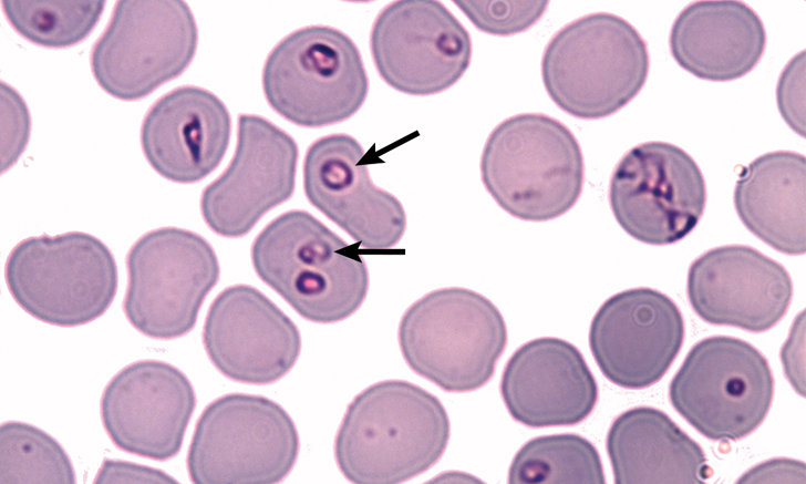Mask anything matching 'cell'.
Segmentation results:
<instances>
[{"label":"cell","instance_id":"obj_1","mask_svg":"<svg viewBox=\"0 0 806 484\" xmlns=\"http://www.w3.org/2000/svg\"><path fill=\"white\" fill-rule=\"evenodd\" d=\"M451 435L447 412L423 388L385 380L349 404L334 440L335 462L355 484L412 480L443 456Z\"/></svg>","mask_w":806,"mask_h":484},{"label":"cell","instance_id":"obj_2","mask_svg":"<svg viewBox=\"0 0 806 484\" xmlns=\"http://www.w3.org/2000/svg\"><path fill=\"white\" fill-rule=\"evenodd\" d=\"M251 261L258 277L312 322L347 319L368 294L365 262L304 210L271 220L254 240Z\"/></svg>","mask_w":806,"mask_h":484},{"label":"cell","instance_id":"obj_3","mask_svg":"<svg viewBox=\"0 0 806 484\" xmlns=\"http://www.w3.org/2000/svg\"><path fill=\"white\" fill-rule=\"evenodd\" d=\"M482 182L509 215L527 222L562 216L578 202L585 162L574 133L542 113L500 122L480 157Z\"/></svg>","mask_w":806,"mask_h":484},{"label":"cell","instance_id":"obj_4","mask_svg":"<svg viewBox=\"0 0 806 484\" xmlns=\"http://www.w3.org/2000/svg\"><path fill=\"white\" fill-rule=\"evenodd\" d=\"M650 69L648 44L626 19L595 12L561 28L541 59L547 94L567 114L581 120L608 117L644 86Z\"/></svg>","mask_w":806,"mask_h":484},{"label":"cell","instance_id":"obj_5","mask_svg":"<svg viewBox=\"0 0 806 484\" xmlns=\"http://www.w3.org/2000/svg\"><path fill=\"white\" fill-rule=\"evenodd\" d=\"M399 344L407 365L451 393H466L493 378L507 344V327L485 296L462 287L433 290L404 312Z\"/></svg>","mask_w":806,"mask_h":484},{"label":"cell","instance_id":"obj_6","mask_svg":"<svg viewBox=\"0 0 806 484\" xmlns=\"http://www.w3.org/2000/svg\"><path fill=\"white\" fill-rule=\"evenodd\" d=\"M4 279L13 300L28 315L71 328L106 312L116 296L118 272L102 240L70 231L21 240L7 258Z\"/></svg>","mask_w":806,"mask_h":484},{"label":"cell","instance_id":"obj_7","mask_svg":"<svg viewBox=\"0 0 806 484\" xmlns=\"http://www.w3.org/2000/svg\"><path fill=\"white\" fill-rule=\"evenodd\" d=\"M269 105L303 127L343 122L363 105L369 79L355 43L326 25L299 29L269 53L262 70Z\"/></svg>","mask_w":806,"mask_h":484},{"label":"cell","instance_id":"obj_8","mask_svg":"<svg viewBox=\"0 0 806 484\" xmlns=\"http://www.w3.org/2000/svg\"><path fill=\"white\" fill-rule=\"evenodd\" d=\"M291 416L275 401L246 393L225 394L202 412L187 453L196 484L285 480L299 454Z\"/></svg>","mask_w":806,"mask_h":484},{"label":"cell","instance_id":"obj_9","mask_svg":"<svg viewBox=\"0 0 806 484\" xmlns=\"http://www.w3.org/2000/svg\"><path fill=\"white\" fill-rule=\"evenodd\" d=\"M774 378L767 359L751 343L730 336L700 340L671 380L674 410L713 441H738L765 420Z\"/></svg>","mask_w":806,"mask_h":484},{"label":"cell","instance_id":"obj_10","mask_svg":"<svg viewBox=\"0 0 806 484\" xmlns=\"http://www.w3.org/2000/svg\"><path fill=\"white\" fill-rule=\"evenodd\" d=\"M126 268L125 317L138 332L158 340L180 338L194 329L220 274L210 244L178 227L140 237L127 253Z\"/></svg>","mask_w":806,"mask_h":484},{"label":"cell","instance_id":"obj_11","mask_svg":"<svg viewBox=\"0 0 806 484\" xmlns=\"http://www.w3.org/2000/svg\"><path fill=\"white\" fill-rule=\"evenodd\" d=\"M198 31L182 0H120L91 50L97 84L122 101L143 99L193 61Z\"/></svg>","mask_w":806,"mask_h":484},{"label":"cell","instance_id":"obj_12","mask_svg":"<svg viewBox=\"0 0 806 484\" xmlns=\"http://www.w3.org/2000/svg\"><path fill=\"white\" fill-rule=\"evenodd\" d=\"M609 204L617 223L636 240L671 245L688 236L703 216L705 179L681 147L645 142L618 162L609 183Z\"/></svg>","mask_w":806,"mask_h":484},{"label":"cell","instance_id":"obj_13","mask_svg":"<svg viewBox=\"0 0 806 484\" xmlns=\"http://www.w3.org/2000/svg\"><path fill=\"white\" fill-rule=\"evenodd\" d=\"M370 48L382 80L410 95L441 93L467 71L472 40L440 1L400 0L378 14Z\"/></svg>","mask_w":806,"mask_h":484},{"label":"cell","instance_id":"obj_14","mask_svg":"<svg viewBox=\"0 0 806 484\" xmlns=\"http://www.w3.org/2000/svg\"><path fill=\"white\" fill-rule=\"evenodd\" d=\"M298 146L266 119L238 116L237 146L225 172L205 187L200 212L217 235H247L260 218L294 192Z\"/></svg>","mask_w":806,"mask_h":484},{"label":"cell","instance_id":"obj_15","mask_svg":"<svg viewBox=\"0 0 806 484\" xmlns=\"http://www.w3.org/2000/svg\"><path fill=\"white\" fill-rule=\"evenodd\" d=\"M684 320L676 303L659 290L639 287L608 298L595 313L589 347L611 383L641 390L659 382L678 357Z\"/></svg>","mask_w":806,"mask_h":484},{"label":"cell","instance_id":"obj_16","mask_svg":"<svg viewBox=\"0 0 806 484\" xmlns=\"http://www.w3.org/2000/svg\"><path fill=\"white\" fill-rule=\"evenodd\" d=\"M195 406V390L185 373L148 359L124 367L111 379L100 411L117 449L162 462L179 453Z\"/></svg>","mask_w":806,"mask_h":484},{"label":"cell","instance_id":"obj_17","mask_svg":"<svg viewBox=\"0 0 806 484\" xmlns=\"http://www.w3.org/2000/svg\"><path fill=\"white\" fill-rule=\"evenodd\" d=\"M205 351L226 378L265 385L296 364L301 337L292 320L248 285L224 289L213 300L203 328Z\"/></svg>","mask_w":806,"mask_h":484},{"label":"cell","instance_id":"obj_18","mask_svg":"<svg viewBox=\"0 0 806 484\" xmlns=\"http://www.w3.org/2000/svg\"><path fill=\"white\" fill-rule=\"evenodd\" d=\"M686 294L705 322L761 333L786 315L793 281L786 268L746 245L710 249L690 265Z\"/></svg>","mask_w":806,"mask_h":484},{"label":"cell","instance_id":"obj_19","mask_svg":"<svg viewBox=\"0 0 806 484\" xmlns=\"http://www.w3.org/2000/svg\"><path fill=\"white\" fill-rule=\"evenodd\" d=\"M364 151L347 134L312 143L304 157L303 186L308 200L365 249H390L402 238L406 215L400 200L375 186Z\"/></svg>","mask_w":806,"mask_h":484},{"label":"cell","instance_id":"obj_20","mask_svg":"<svg viewBox=\"0 0 806 484\" xmlns=\"http://www.w3.org/2000/svg\"><path fill=\"white\" fill-rule=\"evenodd\" d=\"M499 391L509 415L531 428L585 421L599 398L597 381L572 343L542 337L521 344L505 364Z\"/></svg>","mask_w":806,"mask_h":484},{"label":"cell","instance_id":"obj_21","mask_svg":"<svg viewBox=\"0 0 806 484\" xmlns=\"http://www.w3.org/2000/svg\"><path fill=\"white\" fill-rule=\"evenodd\" d=\"M230 114L203 87L179 86L159 97L141 126L144 156L162 177L197 183L214 172L228 148Z\"/></svg>","mask_w":806,"mask_h":484},{"label":"cell","instance_id":"obj_22","mask_svg":"<svg viewBox=\"0 0 806 484\" xmlns=\"http://www.w3.org/2000/svg\"><path fill=\"white\" fill-rule=\"evenodd\" d=\"M669 44L675 62L692 75L728 82L758 64L766 31L758 14L742 1H695L674 20Z\"/></svg>","mask_w":806,"mask_h":484},{"label":"cell","instance_id":"obj_23","mask_svg":"<svg viewBox=\"0 0 806 484\" xmlns=\"http://www.w3.org/2000/svg\"><path fill=\"white\" fill-rule=\"evenodd\" d=\"M606 449L617 484H702L710 475L701 445L652 406L618 415L609 428Z\"/></svg>","mask_w":806,"mask_h":484},{"label":"cell","instance_id":"obj_24","mask_svg":"<svg viewBox=\"0 0 806 484\" xmlns=\"http://www.w3.org/2000/svg\"><path fill=\"white\" fill-rule=\"evenodd\" d=\"M733 202L743 225L758 239L782 254H805L804 155L775 151L758 156L741 173Z\"/></svg>","mask_w":806,"mask_h":484},{"label":"cell","instance_id":"obj_25","mask_svg":"<svg viewBox=\"0 0 806 484\" xmlns=\"http://www.w3.org/2000/svg\"><path fill=\"white\" fill-rule=\"evenodd\" d=\"M510 484L606 483L601 457L595 445L575 433L536 436L515 454Z\"/></svg>","mask_w":806,"mask_h":484},{"label":"cell","instance_id":"obj_26","mask_svg":"<svg viewBox=\"0 0 806 484\" xmlns=\"http://www.w3.org/2000/svg\"><path fill=\"white\" fill-rule=\"evenodd\" d=\"M3 13L25 40L63 49L85 40L103 13L102 0H3Z\"/></svg>","mask_w":806,"mask_h":484},{"label":"cell","instance_id":"obj_27","mask_svg":"<svg viewBox=\"0 0 806 484\" xmlns=\"http://www.w3.org/2000/svg\"><path fill=\"white\" fill-rule=\"evenodd\" d=\"M76 482L75 470L62 445L43 430L20 421L0 426V483Z\"/></svg>","mask_w":806,"mask_h":484},{"label":"cell","instance_id":"obj_28","mask_svg":"<svg viewBox=\"0 0 806 484\" xmlns=\"http://www.w3.org/2000/svg\"><path fill=\"white\" fill-rule=\"evenodd\" d=\"M482 32L508 37L529 30L544 16L546 0H454Z\"/></svg>","mask_w":806,"mask_h":484},{"label":"cell","instance_id":"obj_29","mask_svg":"<svg viewBox=\"0 0 806 484\" xmlns=\"http://www.w3.org/2000/svg\"><path fill=\"white\" fill-rule=\"evenodd\" d=\"M31 131L28 106L21 95L1 83V172H7L24 152Z\"/></svg>","mask_w":806,"mask_h":484},{"label":"cell","instance_id":"obj_30","mask_svg":"<svg viewBox=\"0 0 806 484\" xmlns=\"http://www.w3.org/2000/svg\"><path fill=\"white\" fill-rule=\"evenodd\" d=\"M776 99L783 119L805 137V51L786 64L777 83Z\"/></svg>","mask_w":806,"mask_h":484},{"label":"cell","instance_id":"obj_31","mask_svg":"<svg viewBox=\"0 0 806 484\" xmlns=\"http://www.w3.org/2000/svg\"><path fill=\"white\" fill-rule=\"evenodd\" d=\"M94 483H178L165 471L122 460H104Z\"/></svg>","mask_w":806,"mask_h":484},{"label":"cell","instance_id":"obj_32","mask_svg":"<svg viewBox=\"0 0 806 484\" xmlns=\"http://www.w3.org/2000/svg\"><path fill=\"white\" fill-rule=\"evenodd\" d=\"M737 483H805V464L792 459H774L744 473Z\"/></svg>","mask_w":806,"mask_h":484},{"label":"cell","instance_id":"obj_33","mask_svg":"<svg viewBox=\"0 0 806 484\" xmlns=\"http://www.w3.org/2000/svg\"><path fill=\"white\" fill-rule=\"evenodd\" d=\"M803 316L804 311L792 327L789 339L783 346L781 357L788 380L798 394L804 397V329H802L804 320H800Z\"/></svg>","mask_w":806,"mask_h":484},{"label":"cell","instance_id":"obj_34","mask_svg":"<svg viewBox=\"0 0 806 484\" xmlns=\"http://www.w3.org/2000/svg\"><path fill=\"white\" fill-rule=\"evenodd\" d=\"M432 481L433 483H482L477 477L462 472H446Z\"/></svg>","mask_w":806,"mask_h":484}]
</instances>
